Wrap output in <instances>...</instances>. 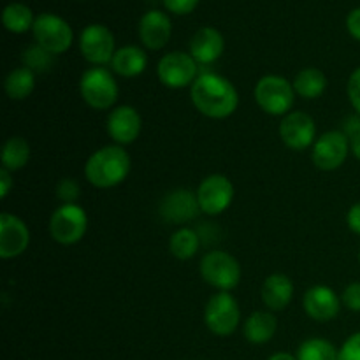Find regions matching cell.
Instances as JSON below:
<instances>
[{"label":"cell","mask_w":360,"mask_h":360,"mask_svg":"<svg viewBox=\"0 0 360 360\" xmlns=\"http://www.w3.org/2000/svg\"><path fill=\"white\" fill-rule=\"evenodd\" d=\"M148 55L139 46H123L116 49L111 62V70L116 76L122 77H137L146 70Z\"/></svg>","instance_id":"7402d4cb"},{"label":"cell","mask_w":360,"mask_h":360,"mask_svg":"<svg viewBox=\"0 0 360 360\" xmlns=\"http://www.w3.org/2000/svg\"><path fill=\"white\" fill-rule=\"evenodd\" d=\"M359 264H360V252H359Z\"/></svg>","instance_id":"ab89813d"},{"label":"cell","mask_w":360,"mask_h":360,"mask_svg":"<svg viewBox=\"0 0 360 360\" xmlns=\"http://www.w3.org/2000/svg\"><path fill=\"white\" fill-rule=\"evenodd\" d=\"M347 95L352 108H354L355 112L360 116V67H357V69L350 74V77H348Z\"/></svg>","instance_id":"1f68e13d"},{"label":"cell","mask_w":360,"mask_h":360,"mask_svg":"<svg viewBox=\"0 0 360 360\" xmlns=\"http://www.w3.org/2000/svg\"><path fill=\"white\" fill-rule=\"evenodd\" d=\"M132 160L127 150L118 144H108L88 157L84 164V178L91 186L101 190L122 185L130 174Z\"/></svg>","instance_id":"7a4b0ae2"},{"label":"cell","mask_w":360,"mask_h":360,"mask_svg":"<svg viewBox=\"0 0 360 360\" xmlns=\"http://www.w3.org/2000/svg\"><path fill=\"white\" fill-rule=\"evenodd\" d=\"M297 360H340V350L323 338H309L297 348Z\"/></svg>","instance_id":"83f0119b"},{"label":"cell","mask_w":360,"mask_h":360,"mask_svg":"<svg viewBox=\"0 0 360 360\" xmlns=\"http://www.w3.org/2000/svg\"><path fill=\"white\" fill-rule=\"evenodd\" d=\"M200 246V236L195 229L179 227L172 232L169 238V252L178 260H190L197 255V250Z\"/></svg>","instance_id":"d4e9b609"},{"label":"cell","mask_w":360,"mask_h":360,"mask_svg":"<svg viewBox=\"0 0 360 360\" xmlns=\"http://www.w3.org/2000/svg\"><path fill=\"white\" fill-rule=\"evenodd\" d=\"M350 151L355 158L360 162V132L350 137Z\"/></svg>","instance_id":"74e56055"},{"label":"cell","mask_w":360,"mask_h":360,"mask_svg":"<svg viewBox=\"0 0 360 360\" xmlns=\"http://www.w3.org/2000/svg\"><path fill=\"white\" fill-rule=\"evenodd\" d=\"M267 360H297V357L292 354H288V352H278V354L271 355Z\"/></svg>","instance_id":"f35d334b"},{"label":"cell","mask_w":360,"mask_h":360,"mask_svg":"<svg viewBox=\"0 0 360 360\" xmlns=\"http://www.w3.org/2000/svg\"><path fill=\"white\" fill-rule=\"evenodd\" d=\"M137 34H139L141 44L151 51H158V49L165 48L171 41L172 35V23L171 18L164 13V11L151 9L143 14L139 20V27H137Z\"/></svg>","instance_id":"ac0fdd59"},{"label":"cell","mask_w":360,"mask_h":360,"mask_svg":"<svg viewBox=\"0 0 360 360\" xmlns=\"http://www.w3.org/2000/svg\"><path fill=\"white\" fill-rule=\"evenodd\" d=\"M340 360H360V330L341 345Z\"/></svg>","instance_id":"836d02e7"},{"label":"cell","mask_w":360,"mask_h":360,"mask_svg":"<svg viewBox=\"0 0 360 360\" xmlns=\"http://www.w3.org/2000/svg\"><path fill=\"white\" fill-rule=\"evenodd\" d=\"M200 211L207 217H218L231 207L234 200V185L224 174H210L197 186Z\"/></svg>","instance_id":"7c38bea8"},{"label":"cell","mask_w":360,"mask_h":360,"mask_svg":"<svg viewBox=\"0 0 360 360\" xmlns=\"http://www.w3.org/2000/svg\"><path fill=\"white\" fill-rule=\"evenodd\" d=\"M225 51V39L214 27H202L190 39V55L200 67L213 65Z\"/></svg>","instance_id":"d6986e66"},{"label":"cell","mask_w":360,"mask_h":360,"mask_svg":"<svg viewBox=\"0 0 360 360\" xmlns=\"http://www.w3.org/2000/svg\"><path fill=\"white\" fill-rule=\"evenodd\" d=\"M200 65L193 60L190 53L169 51L158 60L157 76L164 86L171 90L192 86L193 81L199 77Z\"/></svg>","instance_id":"9c48e42d"},{"label":"cell","mask_w":360,"mask_h":360,"mask_svg":"<svg viewBox=\"0 0 360 360\" xmlns=\"http://www.w3.org/2000/svg\"><path fill=\"white\" fill-rule=\"evenodd\" d=\"M88 231V214L79 204H62L49 218V234L62 246L77 245Z\"/></svg>","instance_id":"52a82bcc"},{"label":"cell","mask_w":360,"mask_h":360,"mask_svg":"<svg viewBox=\"0 0 360 360\" xmlns=\"http://www.w3.org/2000/svg\"><path fill=\"white\" fill-rule=\"evenodd\" d=\"M341 297L327 285H313L304 292L302 308L311 320L320 323L330 322L341 311Z\"/></svg>","instance_id":"e0dca14e"},{"label":"cell","mask_w":360,"mask_h":360,"mask_svg":"<svg viewBox=\"0 0 360 360\" xmlns=\"http://www.w3.org/2000/svg\"><path fill=\"white\" fill-rule=\"evenodd\" d=\"M341 302L350 311L360 313V281H354L345 287L343 294H341Z\"/></svg>","instance_id":"4dcf8cb0"},{"label":"cell","mask_w":360,"mask_h":360,"mask_svg":"<svg viewBox=\"0 0 360 360\" xmlns=\"http://www.w3.org/2000/svg\"><path fill=\"white\" fill-rule=\"evenodd\" d=\"M190 101L202 116L225 120L239 108V91L229 77L213 70H200L190 86Z\"/></svg>","instance_id":"6da1fadb"},{"label":"cell","mask_w":360,"mask_h":360,"mask_svg":"<svg viewBox=\"0 0 360 360\" xmlns=\"http://www.w3.org/2000/svg\"><path fill=\"white\" fill-rule=\"evenodd\" d=\"M79 94L84 104L97 111L112 109L120 97L115 72L105 67H90L79 77Z\"/></svg>","instance_id":"3957f363"},{"label":"cell","mask_w":360,"mask_h":360,"mask_svg":"<svg viewBox=\"0 0 360 360\" xmlns=\"http://www.w3.org/2000/svg\"><path fill=\"white\" fill-rule=\"evenodd\" d=\"M35 77L37 74L23 65L11 70L4 81V90H6L7 97L11 101H25L30 97L35 90Z\"/></svg>","instance_id":"cb8c5ba5"},{"label":"cell","mask_w":360,"mask_h":360,"mask_svg":"<svg viewBox=\"0 0 360 360\" xmlns=\"http://www.w3.org/2000/svg\"><path fill=\"white\" fill-rule=\"evenodd\" d=\"M79 51L91 67L111 65L116 53L115 35L105 25H88L79 34Z\"/></svg>","instance_id":"8fae6325"},{"label":"cell","mask_w":360,"mask_h":360,"mask_svg":"<svg viewBox=\"0 0 360 360\" xmlns=\"http://www.w3.org/2000/svg\"><path fill=\"white\" fill-rule=\"evenodd\" d=\"M199 271L202 280L218 292H231L241 281V264L229 252L211 250L200 259Z\"/></svg>","instance_id":"5b68a950"},{"label":"cell","mask_w":360,"mask_h":360,"mask_svg":"<svg viewBox=\"0 0 360 360\" xmlns=\"http://www.w3.org/2000/svg\"><path fill=\"white\" fill-rule=\"evenodd\" d=\"M347 30L355 41L360 42V7H355L347 16Z\"/></svg>","instance_id":"e575fe53"},{"label":"cell","mask_w":360,"mask_h":360,"mask_svg":"<svg viewBox=\"0 0 360 360\" xmlns=\"http://www.w3.org/2000/svg\"><path fill=\"white\" fill-rule=\"evenodd\" d=\"M55 193L62 204H76L81 195V186L74 178H63L56 183Z\"/></svg>","instance_id":"f546056e"},{"label":"cell","mask_w":360,"mask_h":360,"mask_svg":"<svg viewBox=\"0 0 360 360\" xmlns=\"http://www.w3.org/2000/svg\"><path fill=\"white\" fill-rule=\"evenodd\" d=\"M21 62H23V67H27V69H30L35 74L49 72L53 62H55V55L46 51L39 44H32L25 48L23 55H21Z\"/></svg>","instance_id":"f1b7e54d"},{"label":"cell","mask_w":360,"mask_h":360,"mask_svg":"<svg viewBox=\"0 0 360 360\" xmlns=\"http://www.w3.org/2000/svg\"><path fill=\"white\" fill-rule=\"evenodd\" d=\"M347 225L354 234L360 236V202L354 204L347 213Z\"/></svg>","instance_id":"d590c367"},{"label":"cell","mask_w":360,"mask_h":360,"mask_svg":"<svg viewBox=\"0 0 360 360\" xmlns=\"http://www.w3.org/2000/svg\"><path fill=\"white\" fill-rule=\"evenodd\" d=\"M241 322L239 302L231 292H217L204 308V323L214 336L227 338L238 330Z\"/></svg>","instance_id":"8992f818"},{"label":"cell","mask_w":360,"mask_h":360,"mask_svg":"<svg viewBox=\"0 0 360 360\" xmlns=\"http://www.w3.org/2000/svg\"><path fill=\"white\" fill-rule=\"evenodd\" d=\"M350 139L343 130H327L316 137L311 148V160L323 172L338 171L350 155Z\"/></svg>","instance_id":"30bf717a"},{"label":"cell","mask_w":360,"mask_h":360,"mask_svg":"<svg viewBox=\"0 0 360 360\" xmlns=\"http://www.w3.org/2000/svg\"><path fill=\"white\" fill-rule=\"evenodd\" d=\"M292 84H294L295 95L306 98V101H315V98L322 97L329 81H327L323 70L316 69V67H304L295 74Z\"/></svg>","instance_id":"603a6c76"},{"label":"cell","mask_w":360,"mask_h":360,"mask_svg":"<svg viewBox=\"0 0 360 360\" xmlns=\"http://www.w3.org/2000/svg\"><path fill=\"white\" fill-rule=\"evenodd\" d=\"M202 213L197 200V193L186 188L171 190L162 197L158 204V214L162 220L172 225H185L195 220L197 214Z\"/></svg>","instance_id":"5bb4252c"},{"label":"cell","mask_w":360,"mask_h":360,"mask_svg":"<svg viewBox=\"0 0 360 360\" xmlns=\"http://www.w3.org/2000/svg\"><path fill=\"white\" fill-rule=\"evenodd\" d=\"M35 44L44 48L51 55H63L74 42V32L62 16L53 13H42L35 18L34 28Z\"/></svg>","instance_id":"ba28073f"},{"label":"cell","mask_w":360,"mask_h":360,"mask_svg":"<svg viewBox=\"0 0 360 360\" xmlns=\"http://www.w3.org/2000/svg\"><path fill=\"white\" fill-rule=\"evenodd\" d=\"M280 139L287 148L294 151H304L313 148L316 141V123L313 116L304 111H290L281 118Z\"/></svg>","instance_id":"4fadbf2b"},{"label":"cell","mask_w":360,"mask_h":360,"mask_svg":"<svg viewBox=\"0 0 360 360\" xmlns=\"http://www.w3.org/2000/svg\"><path fill=\"white\" fill-rule=\"evenodd\" d=\"M294 281L290 276L283 273H274L264 280L262 288H260V297H262L264 306L269 311L278 313L288 308V304L294 299Z\"/></svg>","instance_id":"ffe728a7"},{"label":"cell","mask_w":360,"mask_h":360,"mask_svg":"<svg viewBox=\"0 0 360 360\" xmlns=\"http://www.w3.org/2000/svg\"><path fill=\"white\" fill-rule=\"evenodd\" d=\"M30 245V231L20 217L13 213L0 214V259H18Z\"/></svg>","instance_id":"2e32d148"},{"label":"cell","mask_w":360,"mask_h":360,"mask_svg":"<svg viewBox=\"0 0 360 360\" xmlns=\"http://www.w3.org/2000/svg\"><path fill=\"white\" fill-rule=\"evenodd\" d=\"M105 130L112 143L125 148L139 139L141 130H143V118L134 105H118V108H112V111L108 115Z\"/></svg>","instance_id":"9a60e30c"},{"label":"cell","mask_w":360,"mask_h":360,"mask_svg":"<svg viewBox=\"0 0 360 360\" xmlns=\"http://www.w3.org/2000/svg\"><path fill=\"white\" fill-rule=\"evenodd\" d=\"M257 105L266 115L271 116H287L294 109L295 90L292 81L278 74H267L262 76L255 84L253 90Z\"/></svg>","instance_id":"277c9868"},{"label":"cell","mask_w":360,"mask_h":360,"mask_svg":"<svg viewBox=\"0 0 360 360\" xmlns=\"http://www.w3.org/2000/svg\"><path fill=\"white\" fill-rule=\"evenodd\" d=\"M34 13L27 4L21 2H11L6 6L2 13V23L7 32L11 34H25V32L32 30L35 23Z\"/></svg>","instance_id":"4316f807"},{"label":"cell","mask_w":360,"mask_h":360,"mask_svg":"<svg viewBox=\"0 0 360 360\" xmlns=\"http://www.w3.org/2000/svg\"><path fill=\"white\" fill-rule=\"evenodd\" d=\"M2 167L11 172L21 171L30 160V144L25 137L13 136L4 143L2 148Z\"/></svg>","instance_id":"484cf974"},{"label":"cell","mask_w":360,"mask_h":360,"mask_svg":"<svg viewBox=\"0 0 360 360\" xmlns=\"http://www.w3.org/2000/svg\"><path fill=\"white\" fill-rule=\"evenodd\" d=\"M278 330V320L269 309L253 311L243 323V336L252 345H266Z\"/></svg>","instance_id":"44dd1931"},{"label":"cell","mask_w":360,"mask_h":360,"mask_svg":"<svg viewBox=\"0 0 360 360\" xmlns=\"http://www.w3.org/2000/svg\"><path fill=\"white\" fill-rule=\"evenodd\" d=\"M14 186V181H13V172L7 171V169H0V193H2V199H6L7 195H9L11 188Z\"/></svg>","instance_id":"8d00e7d4"},{"label":"cell","mask_w":360,"mask_h":360,"mask_svg":"<svg viewBox=\"0 0 360 360\" xmlns=\"http://www.w3.org/2000/svg\"><path fill=\"white\" fill-rule=\"evenodd\" d=\"M162 2L169 13L176 14V16H185L197 9L200 0H162Z\"/></svg>","instance_id":"d6a6232c"}]
</instances>
